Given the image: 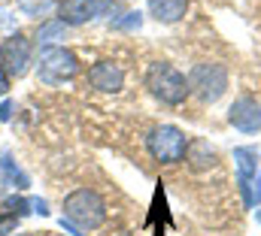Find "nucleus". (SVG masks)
I'll list each match as a JSON object with an SVG mask.
<instances>
[{
    "label": "nucleus",
    "mask_w": 261,
    "mask_h": 236,
    "mask_svg": "<svg viewBox=\"0 0 261 236\" xmlns=\"http://www.w3.org/2000/svg\"><path fill=\"white\" fill-rule=\"evenodd\" d=\"M228 121L240 130V133H255L261 130V106L255 97H237L228 109Z\"/></svg>",
    "instance_id": "nucleus-8"
},
{
    "label": "nucleus",
    "mask_w": 261,
    "mask_h": 236,
    "mask_svg": "<svg viewBox=\"0 0 261 236\" xmlns=\"http://www.w3.org/2000/svg\"><path fill=\"white\" fill-rule=\"evenodd\" d=\"M15 233V218L12 215H0V236Z\"/></svg>",
    "instance_id": "nucleus-17"
},
{
    "label": "nucleus",
    "mask_w": 261,
    "mask_h": 236,
    "mask_svg": "<svg viewBox=\"0 0 261 236\" xmlns=\"http://www.w3.org/2000/svg\"><path fill=\"white\" fill-rule=\"evenodd\" d=\"M94 15H97L94 12V0H58V18L64 21L67 27L85 24Z\"/></svg>",
    "instance_id": "nucleus-11"
},
{
    "label": "nucleus",
    "mask_w": 261,
    "mask_h": 236,
    "mask_svg": "<svg viewBox=\"0 0 261 236\" xmlns=\"http://www.w3.org/2000/svg\"><path fill=\"white\" fill-rule=\"evenodd\" d=\"M146 88L167 106H179L189 97V79L167 61H155L146 70Z\"/></svg>",
    "instance_id": "nucleus-1"
},
{
    "label": "nucleus",
    "mask_w": 261,
    "mask_h": 236,
    "mask_svg": "<svg viewBox=\"0 0 261 236\" xmlns=\"http://www.w3.org/2000/svg\"><path fill=\"white\" fill-rule=\"evenodd\" d=\"M6 91H9V76H6V70L0 67V97H6Z\"/></svg>",
    "instance_id": "nucleus-19"
},
{
    "label": "nucleus",
    "mask_w": 261,
    "mask_h": 236,
    "mask_svg": "<svg viewBox=\"0 0 261 236\" xmlns=\"http://www.w3.org/2000/svg\"><path fill=\"white\" fill-rule=\"evenodd\" d=\"M12 112H15V103H12V100H6V103L0 106V121H9Z\"/></svg>",
    "instance_id": "nucleus-18"
},
{
    "label": "nucleus",
    "mask_w": 261,
    "mask_h": 236,
    "mask_svg": "<svg viewBox=\"0 0 261 236\" xmlns=\"http://www.w3.org/2000/svg\"><path fill=\"white\" fill-rule=\"evenodd\" d=\"M192 0H146V9L155 21L161 24H176L179 18H186Z\"/></svg>",
    "instance_id": "nucleus-10"
},
{
    "label": "nucleus",
    "mask_w": 261,
    "mask_h": 236,
    "mask_svg": "<svg viewBox=\"0 0 261 236\" xmlns=\"http://www.w3.org/2000/svg\"><path fill=\"white\" fill-rule=\"evenodd\" d=\"M12 236H34V233H12Z\"/></svg>",
    "instance_id": "nucleus-21"
},
{
    "label": "nucleus",
    "mask_w": 261,
    "mask_h": 236,
    "mask_svg": "<svg viewBox=\"0 0 261 236\" xmlns=\"http://www.w3.org/2000/svg\"><path fill=\"white\" fill-rule=\"evenodd\" d=\"M79 73V58L64 46H43L37 58V79L43 85H64Z\"/></svg>",
    "instance_id": "nucleus-3"
},
{
    "label": "nucleus",
    "mask_w": 261,
    "mask_h": 236,
    "mask_svg": "<svg viewBox=\"0 0 261 236\" xmlns=\"http://www.w3.org/2000/svg\"><path fill=\"white\" fill-rule=\"evenodd\" d=\"M64 218L67 224H79L85 230H94L107 221V200L94 188H76L64 197Z\"/></svg>",
    "instance_id": "nucleus-2"
},
{
    "label": "nucleus",
    "mask_w": 261,
    "mask_h": 236,
    "mask_svg": "<svg viewBox=\"0 0 261 236\" xmlns=\"http://www.w3.org/2000/svg\"><path fill=\"white\" fill-rule=\"evenodd\" d=\"M143 12H122V18H110V27L116 31H140Z\"/></svg>",
    "instance_id": "nucleus-16"
},
{
    "label": "nucleus",
    "mask_w": 261,
    "mask_h": 236,
    "mask_svg": "<svg viewBox=\"0 0 261 236\" xmlns=\"http://www.w3.org/2000/svg\"><path fill=\"white\" fill-rule=\"evenodd\" d=\"M186 161L192 164V170H210V167L219 164V155H216V149L206 139H189Z\"/></svg>",
    "instance_id": "nucleus-12"
},
{
    "label": "nucleus",
    "mask_w": 261,
    "mask_h": 236,
    "mask_svg": "<svg viewBox=\"0 0 261 236\" xmlns=\"http://www.w3.org/2000/svg\"><path fill=\"white\" fill-rule=\"evenodd\" d=\"M64 34H67V24L58 18V21H46V24H40L37 40H40V43H55V40H64Z\"/></svg>",
    "instance_id": "nucleus-15"
},
{
    "label": "nucleus",
    "mask_w": 261,
    "mask_h": 236,
    "mask_svg": "<svg viewBox=\"0 0 261 236\" xmlns=\"http://www.w3.org/2000/svg\"><path fill=\"white\" fill-rule=\"evenodd\" d=\"M258 158L261 152L255 145H240L234 149V161H237V170H240V188H243V197L246 203L252 206V185H255V176H258Z\"/></svg>",
    "instance_id": "nucleus-9"
},
{
    "label": "nucleus",
    "mask_w": 261,
    "mask_h": 236,
    "mask_svg": "<svg viewBox=\"0 0 261 236\" xmlns=\"http://www.w3.org/2000/svg\"><path fill=\"white\" fill-rule=\"evenodd\" d=\"M0 176H3V182L9 185V188H18V191H24L31 182H28V176L18 170V164L12 161V155H0Z\"/></svg>",
    "instance_id": "nucleus-13"
},
{
    "label": "nucleus",
    "mask_w": 261,
    "mask_h": 236,
    "mask_svg": "<svg viewBox=\"0 0 261 236\" xmlns=\"http://www.w3.org/2000/svg\"><path fill=\"white\" fill-rule=\"evenodd\" d=\"M15 6H18L24 15H31V18H46L58 3H55V0H15Z\"/></svg>",
    "instance_id": "nucleus-14"
},
{
    "label": "nucleus",
    "mask_w": 261,
    "mask_h": 236,
    "mask_svg": "<svg viewBox=\"0 0 261 236\" xmlns=\"http://www.w3.org/2000/svg\"><path fill=\"white\" fill-rule=\"evenodd\" d=\"M146 149L158 164H179L186 161V149H189V136L176 127V124H158L149 130L146 136Z\"/></svg>",
    "instance_id": "nucleus-4"
},
{
    "label": "nucleus",
    "mask_w": 261,
    "mask_h": 236,
    "mask_svg": "<svg viewBox=\"0 0 261 236\" xmlns=\"http://www.w3.org/2000/svg\"><path fill=\"white\" fill-rule=\"evenodd\" d=\"M189 79V94H195L200 103H216L225 91H228V70L222 64H195Z\"/></svg>",
    "instance_id": "nucleus-5"
},
{
    "label": "nucleus",
    "mask_w": 261,
    "mask_h": 236,
    "mask_svg": "<svg viewBox=\"0 0 261 236\" xmlns=\"http://www.w3.org/2000/svg\"><path fill=\"white\" fill-rule=\"evenodd\" d=\"M34 64V43L24 34H9L0 46V67L6 70V76H24Z\"/></svg>",
    "instance_id": "nucleus-6"
},
{
    "label": "nucleus",
    "mask_w": 261,
    "mask_h": 236,
    "mask_svg": "<svg viewBox=\"0 0 261 236\" xmlns=\"http://www.w3.org/2000/svg\"><path fill=\"white\" fill-rule=\"evenodd\" d=\"M6 24H12V15L9 12H0V27H6Z\"/></svg>",
    "instance_id": "nucleus-20"
},
{
    "label": "nucleus",
    "mask_w": 261,
    "mask_h": 236,
    "mask_svg": "<svg viewBox=\"0 0 261 236\" xmlns=\"http://www.w3.org/2000/svg\"><path fill=\"white\" fill-rule=\"evenodd\" d=\"M88 85L103 94H119L125 88V70L116 61H97L88 67Z\"/></svg>",
    "instance_id": "nucleus-7"
}]
</instances>
